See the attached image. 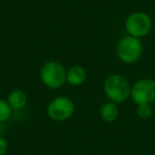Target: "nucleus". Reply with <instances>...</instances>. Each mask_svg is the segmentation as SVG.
<instances>
[{"instance_id":"39448f33","label":"nucleus","mask_w":155,"mask_h":155,"mask_svg":"<svg viewBox=\"0 0 155 155\" xmlns=\"http://www.w3.org/2000/svg\"><path fill=\"white\" fill-rule=\"evenodd\" d=\"M131 98L136 105L155 102V81L151 79L137 81L131 89Z\"/></svg>"},{"instance_id":"9d476101","label":"nucleus","mask_w":155,"mask_h":155,"mask_svg":"<svg viewBox=\"0 0 155 155\" xmlns=\"http://www.w3.org/2000/svg\"><path fill=\"white\" fill-rule=\"evenodd\" d=\"M137 116L142 120H148L152 116V107L150 104H141V105H137Z\"/></svg>"},{"instance_id":"0eeeda50","label":"nucleus","mask_w":155,"mask_h":155,"mask_svg":"<svg viewBox=\"0 0 155 155\" xmlns=\"http://www.w3.org/2000/svg\"><path fill=\"white\" fill-rule=\"evenodd\" d=\"M86 80V71L81 66H72L68 69L66 74V82L71 86H79Z\"/></svg>"},{"instance_id":"423d86ee","label":"nucleus","mask_w":155,"mask_h":155,"mask_svg":"<svg viewBox=\"0 0 155 155\" xmlns=\"http://www.w3.org/2000/svg\"><path fill=\"white\" fill-rule=\"evenodd\" d=\"M74 113V103L68 97H58L53 99L47 107V114L54 121H65Z\"/></svg>"},{"instance_id":"f03ea898","label":"nucleus","mask_w":155,"mask_h":155,"mask_svg":"<svg viewBox=\"0 0 155 155\" xmlns=\"http://www.w3.org/2000/svg\"><path fill=\"white\" fill-rule=\"evenodd\" d=\"M66 70L56 61H49L45 63L39 71V77H41V82L47 86L48 88L56 89L63 86L66 82Z\"/></svg>"},{"instance_id":"9b49d317","label":"nucleus","mask_w":155,"mask_h":155,"mask_svg":"<svg viewBox=\"0 0 155 155\" xmlns=\"http://www.w3.org/2000/svg\"><path fill=\"white\" fill-rule=\"evenodd\" d=\"M11 106L9 105L8 101L3 99H0V122L8 120L11 116Z\"/></svg>"},{"instance_id":"6e6552de","label":"nucleus","mask_w":155,"mask_h":155,"mask_svg":"<svg viewBox=\"0 0 155 155\" xmlns=\"http://www.w3.org/2000/svg\"><path fill=\"white\" fill-rule=\"evenodd\" d=\"M119 115V108L115 102H105L100 108V117L105 122H114Z\"/></svg>"},{"instance_id":"1a4fd4ad","label":"nucleus","mask_w":155,"mask_h":155,"mask_svg":"<svg viewBox=\"0 0 155 155\" xmlns=\"http://www.w3.org/2000/svg\"><path fill=\"white\" fill-rule=\"evenodd\" d=\"M8 103L14 110H21L27 104V95L20 89H14L8 96Z\"/></svg>"},{"instance_id":"7ed1b4c3","label":"nucleus","mask_w":155,"mask_h":155,"mask_svg":"<svg viewBox=\"0 0 155 155\" xmlns=\"http://www.w3.org/2000/svg\"><path fill=\"white\" fill-rule=\"evenodd\" d=\"M143 47L140 38L131 35L120 39L117 45V56L125 64H133L137 62L142 55Z\"/></svg>"},{"instance_id":"f8f14e48","label":"nucleus","mask_w":155,"mask_h":155,"mask_svg":"<svg viewBox=\"0 0 155 155\" xmlns=\"http://www.w3.org/2000/svg\"><path fill=\"white\" fill-rule=\"evenodd\" d=\"M8 151V141L5 138L0 137V155H5Z\"/></svg>"},{"instance_id":"20e7f679","label":"nucleus","mask_w":155,"mask_h":155,"mask_svg":"<svg viewBox=\"0 0 155 155\" xmlns=\"http://www.w3.org/2000/svg\"><path fill=\"white\" fill-rule=\"evenodd\" d=\"M152 29V20L143 12H134L125 20V30L129 35L141 38L148 35Z\"/></svg>"},{"instance_id":"f257e3e1","label":"nucleus","mask_w":155,"mask_h":155,"mask_svg":"<svg viewBox=\"0 0 155 155\" xmlns=\"http://www.w3.org/2000/svg\"><path fill=\"white\" fill-rule=\"evenodd\" d=\"M131 85L127 78L118 73L110 74L104 81V93L110 101L121 103L131 96Z\"/></svg>"}]
</instances>
